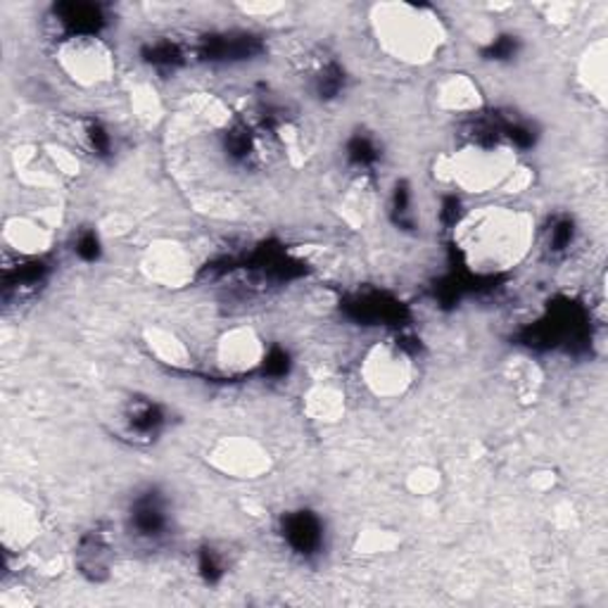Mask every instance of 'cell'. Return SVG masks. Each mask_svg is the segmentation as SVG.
Returning a JSON list of instances; mask_svg holds the SVG:
<instances>
[{"mask_svg":"<svg viewBox=\"0 0 608 608\" xmlns=\"http://www.w3.org/2000/svg\"><path fill=\"white\" fill-rule=\"evenodd\" d=\"M50 278V264L38 257H20L17 262L3 266V297L5 302H24L38 295Z\"/></svg>","mask_w":608,"mask_h":608,"instance_id":"cell-6","label":"cell"},{"mask_svg":"<svg viewBox=\"0 0 608 608\" xmlns=\"http://www.w3.org/2000/svg\"><path fill=\"white\" fill-rule=\"evenodd\" d=\"M74 255L86 264H96L102 257V240L96 228H82L74 238Z\"/></svg>","mask_w":608,"mask_h":608,"instance_id":"cell-17","label":"cell"},{"mask_svg":"<svg viewBox=\"0 0 608 608\" xmlns=\"http://www.w3.org/2000/svg\"><path fill=\"white\" fill-rule=\"evenodd\" d=\"M196 573L204 582V585H219L228 573V561L222 549H216L212 545H204L196 554Z\"/></svg>","mask_w":608,"mask_h":608,"instance_id":"cell-13","label":"cell"},{"mask_svg":"<svg viewBox=\"0 0 608 608\" xmlns=\"http://www.w3.org/2000/svg\"><path fill=\"white\" fill-rule=\"evenodd\" d=\"M48 22L64 44L98 41L110 27V12L98 3H58L50 10Z\"/></svg>","mask_w":608,"mask_h":608,"instance_id":"cell-3","label":"cell"},{"mask_svg":"<svg viewBox=\"0 0 608 608\" xmlns=\"http://www.w3.org/2000/svg\"><path fill=\"white\" fill-rule=\"evenodd\" d=\"M74 554H76V566H79V571L90 582H100L110 575L114 551L110 545V535L102 528H94L88 530V533H84Z\"/></svg>","mask_w":608,"mask_h":608,"instance_id":"cell-7","label":"cell"},{"mask_svg":"<svg viewBox=\"0 0 608 608\" xmlns=\"http://www.w3.org/2000/svg\"><path fill=\"white\" fill-rule=\"evenodd\" d=\"M82 140H84V146L86 150L94 154V158H110L112 154V148H114V136L112 132L108 128L106 122H100V120H86L82 124Z\"/></svg>","mask_w":608,"mask_h":608,"instance_id":"cell-14","label":"cell"},{"mask_svg":"<svg viewBox=\"0 0 608 608\" xmlns=\"http://www.w3.org/2000/svg\"><path fill=\"white\" fill-rule=\"evenodd\" d=\"M349 309H352V314L357 319L369 323H395V321H402L405 317V307L383 293L355 297V300L349 302Z\"/></svg>","mask_w":608,"mask_h":608,"instance_id":"cell-11","label":"cell"},{"mask_svg":"<svg viewBox=\"0 0 608 608\" xmlns=\"http://www.w3.org/2000/svg\"><path fill=\"white\" fill-rule=\"evenodd\" d=\"M260 364H262L264 376H269V379H283V376H288L293 361H290L288 349L271 347L269 352H264V357L260 359Z\"/></svg>","mask_w":608,"mask_h":608,"instance_id":"cell-18","label":"cell"},{"mask_svg":"<svg viewBox=\"0 0 608 608\" xmlns=\"http://www.w3.org/2000/svg\"><path fill=\"white\" fill-rule=\"evenodd\" d=\"M578 240V224L571 214H556L545 228V250L551 257H566Z\"/></svg>","mask_w":608,"mask_h":608,"instance_id":"cell-12","label":"cell"},{"mask_svg":"<svg viewBox=\"0 0 608 608\" xmlns=\"http://www.w3.org/2000/svg\"><path fill=\"white\" fill-rule=\"evenodd\" d=\"M174 513L172 499L162 489L148 487L144 493L134 495L126 509V530L134 539L144 545H160L172 535Z\"/></svg>","mask_w":608,"mask_h":608,"instance_id":"cell-1","label":"cell"},{"mask_svg":"<svg viewBox=\"0 0 608 608\" xmlns=\"http://www.w3.org/2000/svg\"><path fill=\"white\" fill-rule=\"evenodd\" d=\"M138 58L152 72L164 74V72H176L181 67H186L193 58V48H188L184 41H178L174 36H154L140 46Z\"/></svg>","mask_w":608,"mask_h":608,"instance_id":"cell-9","label":"cell"},{"mask_svg":"<svg viewBox=\"0 0 608 608\" xmlns=\"http://www.w3.org/2000/svg\"><path fill=\"white\" fill-rule=\"evenodd\" d=\"M521 50H523L521 36L499 34L483 48V58L487 62H495V64H507V62H513L516 58H519Z\"/></svg>","mask_w":608,"mask_h":608,"instance_id":"cell-16","label":"cell"},{"mask_svg":"<svg viewBox=\"0 0 608 608\" xmlns=\"http://www.w3.org/2000/svg\"><path fill=\"white\" fill-rule=\"evenodd\" d=\"M343 158L349 170L357 174H376L379 166L383 164V146L373 132L355 128V132L345 138Z\"/></svg>","mask_w":608,"mask_h":608,"instance_id":"cell-10","label":"cell"},{"mask_svg":"<svg viewBox=\"0 0 608 608\" xmlns=\"http://www.w3.org/2000/svg\"><path fill=\"white\" fill-rule=\"evenodd\" d=\"M122 433L136 445H152L170 425V411L154 397H132L122 411Z\"/></svg>","mask_w":608,"mask_h":608,"instance_id":"cell-5","label":"cell"},{"mask_svg":"<svg viewBox=\"0 0 608 608\" xmlns=\"http://www.w3.org/2000/svg\"><path fill=\"white\" fill-rule=\"evenodd\" d=\"M349 74L335 58H319L307 74V88L319 102H335L347 94Z\"/></svg>","mask_w":608,"mask_h":608,"instance_id":"cell-8","label":"cell"},{"mask_svg":"<svg viewBox=\"0 0 608 608\" xmlns=\"http://www.w3.org/2000/svg\"><path fill=\"white\" fill-rule=\"evenodd\" d=\"M278 537L297 559H317L326 549V523L312 509H295L281 516Z\"/></svg>","mask_w":608,"mask_h":608,"instance_id":"cell-4","label":"cell"},{"mask_svg":"<svg viewBox=\"0 0 608 608\" xmlns=\"http://www.w3.org/2000/svg\"><path fill=\"white\" fill-rule=\"evenodd\" d=\"M266 44L260 34L248 29H226V32H212L202 34L196 46H193V55L207 64H248L252 60H260L264 55Z\"/></svg>","mask_w":608,"mask_h":608,"instance_id":"cell-2","label":"cell"},{"mask_svg":"<svg viewBox=\"0 0 608 608\" xmlns=\"http://www.w3.org/2000/svg\"><path fill=\"white\" fill-rule=\"evenodd\" d=\"M390 216H393L395 226H399V228H413V224H417V212H413V193L405 181H399L393 190Z\"/></svg>","mask_w":608,"mask_h":608,"instance_id":"cell-15","label":"cell"}]
</instances>
